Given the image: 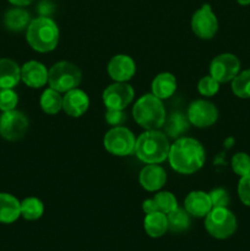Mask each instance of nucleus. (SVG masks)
Here are the masks:
<instances>
[{"label":"nucleus","instance_id":"nucleus-2","mask_svg":"<svg viewBox=\"0 0 250 251\" xmlns=\"http://www.w3.org/2000/svg\"><path fill=\"white\" fill-rule=\"evenodd\" d=\"M169 145L166 134L158 130H147L137 137L135 142V152L139 159L147 164L162 163L168 158Z\"/></svg>","mask_w":250,"mask_h":251},{"label":"nucleus","instance_id":"nucleus-34","mask_svg":"<svg viewBox=\"0 0 250 251\" xmlns=\"http://www.w3.org/2000/svg\"><path fill=\"white\" fill-rule=\"evenodd\" d=\"M105 120L109 125L113 126H119L126 122V114L120 109H108L105 113Z\"/></svg>","mask_w":250,"mask_h":251},{"label":"nucleus","instance_id":"nucleus-25","mask_svg":"<svg viewBox=\"0 0 250 251\" xmlns=\"http://www.w3.org/2000/svg\"><path fill=\"white\" fill-rule=\"evenodd\" d=\"M41 107L47 114H56L60 109H63V98L58 91L53 88H48L41 96Z\"/></svg>","mask_w":250,"mask_h":251},{"label":"nucleus","instance_id":"nucleus-22","mask_svg":"<svg viewBox=\"0 0 250 251\" xmlns=\"http://www.w3.org/2000/svg\"><path fill=\"white\" fill-rule=\"evenodd\" d=\"M144 227L147 234L151 238H159L162 235L166 234L168 230V220H167V215L163 212L149 213L146 215L144 221Z\"/></svg>","mask_w":250,"mask_h":251},{"label":"nucleus","instance_id":"nucleus-4","mask_svg":"<svg viewBox=\"0 0 250 251\" xmlns=\"http://www.w3.org/2000/svg\"><path fill=\"white\" fill-rule=\"evenodd\" d=\"M135 122L146 130H157L166 122V109L162 100L156 96L145 95L140 97L132 108Z\"/></svg>","mask_w":250,"mask_h":251},{"label":"nucleus","instance_id":"nucleus-9","mask_svg":"<svg viewBox=\"0 0 250 251\" xmlns=\"http://www.w3.org/2000/svg\"><path fill=\"white\" fill-rule=\"evenodd\" d=\"M240 71V61L234 54L223 53L213 58L210 65V75L218 82L232 81Z\"/></svg>","mask_w":250,"mask_h":251},{"label":"nucleus","instance_id":"nucleus-12","mask_svg":"<svg viewBox=\"0 0 250 251\" xmlns=\"http://www.w3.org/2000/svg\"><path fill=\"white\" fill-rule=\"evenodd\" d=\"M218 110L213 103L199 100L191 103L188 109V119L196 127H208L217 122Z\"/></svg>","mask_w":250,"mask_h":251},{"label":"nucleus","instance_id":"nucleus-10","mask_svg":"<svg viewBox=\"0 0 250 251\" xmlns=\"http://www.w3.org/2000/svg\"><path fill=\"white\" fill-rule=\"evenodd\" d=\"M191 29L201 39H211L218 29L216 15L208 4H203L191 17Z\"/></svg>","mask_w":250,"mask_h":251},{"label":"nucleus","instance_id":"nucleus-19","mask_svg":"<svg viewBox=\"0 0 250 251\" xmlns=\"http://www.w3.org/2000/svg\"><path fill=\"white\" fill-rule=\"evenodd\" d=\"M21 80V69L11 59H0V90L14 88Z\"/></svg>","mask_w":250,"mask_h":251},{"label":"nucleus","instance_id":"nucleus-16","mask_svg":"<svg viewBox=\"0 0 250 251\" xmlns=\"http://www.w3.org/2000/svg\"><path fill=\"white\" fill-rule=\"evenodd\" d=\"M140 184L147 191H156L163 188L167 180V174L162 167L149 164L140 172Z\"/></svg>","mask_w":250,"mask_h":251},{"label":"nucleus","instance_id":"nucleus-27","mask_svg":"<svg viewBox=\"0 0 250 251\" xmlns=\"http://www.w3.org/2000/svg\"><path fill=\"white\" fill-rule=\"evenodd\" d=\"M232 91L238 98H250V69L242 71L233 78Z\"/></svg>","mask_w":250,"mask_h":251},{"label":"nucleus","instance_id":"nucleus-26","mask_svg":"<svg viewBox=\"0 0 250 251\" xmlns=\"http://www.w3.org/2000/svg\"><path fill=\"white\" fill-rule=\"evenodd\" d=\"M44 206L37 198H27L21 202V216L27 221H36L42 217Z\"/></svg>","mask_w":250,"mask_h":251},{"label":"nucleus","instance_id":"nucleus-17","mask_svg":"<svg viewBox=\"0 0 250 251\" xmlns=\"http://www.w3.org/2000/svg\"><path fill=\"white\" fill-rule=\"evenodd\" d=\"M185 210L194 217H203L212 210L210 195L203 191H191L185 199Z\"/></svg>","mask_w":250,"mask_h":251},{"label":"nucleus","instance_id":"nucleus-28","mask_svg":"<svg viewBox=\"0 0 250 251\" xmlns=\"http://www.w3.org/2000/svg\"><path fill=\"white\" fill-rule=\"evenodd\" d=\"M153 200L156 201L159 212H163L166 213V215L178 207V202H176L175 196L172 193H169V191H162V193H158L154 196Z\"/></svg>","mask_w":250,"mask_h":251},{"label":"nucleus","instance_id":"nucleus-21","mask_svg":"<svg viewBox=\"0 0 250 251\" xmlns=\"http://www.w3.org/2000/svg\"><path fill=\"white\" fill-rule=\"evenodd\" d=\"M31 16L22 7L16 6L7 10L4 15V26L11 32H21L28 27Z\"/></svg>","mask_w":250,"mask_h":251},{"label":"nucleus","instance_id":"nucleus-8","mask_svg":"<svg viewBox=\"0 0 250 251\" xmlns=\"http://www.w3.org/2000/svg\"><path fill=\"white\" fill-rule=\"evenodd\" d=\"M28 130V119L19 110L2 112L0 117V136L7 141L22 139Z\"/></svg>","mask_w":250,"mask_h":251},{"label":"nucleus","instance_id":"nucleus-33","mask_svg":"<svg viewBox=\"0 0 250 251\" xmlns=\"http://www.w3.org/2000/svg\"><path fill=\"white\" fill-rule=\"evenodd\" d=\"M212 207H227L229 203V194L225 189H215L210 194Z\"/></svg>","mask_w":250,"mask_h":251},{"label":"nucleus","instance_id":"nucleus-23","mask_svg":"<svg viewBox=\"0 0 250 251\" xmlns=\"http://www.w3.org/2000/svg\"><path fill=\"white\" fill-rule=\"evenodd\" d=\"M164 123H166L164 124L166 135H168L172 139H179L181 135L188 131L189 125H190L188 117H185V115L179 112L172 113Z\"/></svg>","mask_w":250,"mask_h":251},{"label":"nucleus","instance_id":"nucleus-18","mask_svg":"<svg viewBox=\"0 0 250 251\" xmlns=\"http://www.w3.org/2000/svg\"><path fill=\"white\" fill-rule=\"evenodd\" d=\"M21 216V202L15 196L0 193V223L10 225Z\"/></svg>","mask_w":250,"mask_h":251},{"label":"nucleus","instance_id":"nucleus-13","mask_svg":"<svg viewBox=\"0 0 250 251\" xmlns=\"http://www.w3.org/2000/svg\"><path fill=\"white\" fill-rule=\"evenodd\" d=\"M135 61L125 54H118L110 59L108 64V74L117 82H126L135 75Z\"/></svg>","mask_w":250,"mask_h":251},{"label":"nucleus","instance_id":"nucleus-24","mask_svg":"<svg viewBox=\"0 0 250 251\" xmlns=\"http://www.w3.org/2000/svg\"><path fill=\"white\" fill-rule=\"evenodd\" d=\"M167 220H168V230L173 233H183L190 226V218L186 210L176 207L172 212L167 213Z\"/></svg>","mask_w":250,"mask_h":251},{"label":"nucleus","instance_id":"nucleus-35","mask_svg":"<svg viewBox=\"0 0 250 251\" xmlns=\"http://www.w3.org/2000/svg\"><path fill=\"white\" fill-rule=\"evenodd\" d=\"M142 210H144V212L146 213V215H149V213L157 212V211H158V207H157V203L153 199H149V200H145L144 202H142Z\"/></svg>","mask_w":250,"mask_h":251},{"label":"nucleus","instance_id":"nucleus-1","mask_svg":"<svg viewBox=\"0 0 250 251\" xmlns=\"http://www.w3.org/2000/svg\"><path fill=\"white\" fill-rule=\"evenodd\" d=\"M169 164L180 174H193L205 163L202 145L191 137H179L169 149Z\"/></svg>","mask_w":250,"mask_h":251},{"label":"nucleus","instance_id":"nucleus-32","mask_svg":"<svg viewBox=\"0 0 250 251\" xmlns=\"http://www.w3.org/2000/svg\"><path fill=\"white\" fill-rule=\"evenodd\" d=\"M238 196L245 206L250 207V173L240 176L239 184H238Z\"/></svg>","mask_w":250,"mask_h":251},{"label":"nucleus","instance_id":"nucleus-11","mask_svg":"<svg viewBox=\"0 0 250 251\" xmlns=\"http://www.w3.org/2000/svg\"><path fill=\"white\" fill-rule=\"evenodd\" d=\"M134 100V88L125 82H117L108 86L103 92V102L108 109L126 108Z\"/></svg>","mask_w":250,"mask_h":251},{"label":"nucleus","instance_id":"nucleus-7","mask_svg":"<svg viewBox=\"0 0 250 251\" xmlns=\"http://www.w3.org/2000/svg\"><path fill=\"white\" fill-rule=\"evenodd\" d=\"M134 134L127 127L114 126L105 134L103 144L105 150L114 156H129L135 151Z\"/></svg>","mask_w":250,"mask_h":251},{"label":"nucleus","instance_id":"nucleus-36","mask_svg":"<svg viewBox=\"0 0 250 251\" xmlns=\"http://www.w3.org/2000/svg\"><path fill=\"white\" fill-rule=\"evenodd\" d=\"M10 2H11L12 5H15V6H27V5L32 4V2L34 1V0H9Z\"/></svg>","mask_w":250,"mask_h":251},{"label":"nucleus","instance_id":"nucleus-29","mask_svg":"<svg viewBox=\"0 0 250 251\" xmlns=\"http://www.w3.org/2000/svg\"><path fill=\"white\" fill-rule=\"evenodd\" d=\"M232 169L237 176H244L250 173V156L245 152H238L232 158Z\"/></svg>","mask_w":250,"mask_h":251},{"label":"nucleus","instance_id":"nucleus-37","mask_svg":"<svg viewBox=\"0 0 250 251\" xmlns=\"http://www.w3.org/2000/svg\"><path fill=\"white\" fill-rule=\"evenodd\" d=\"M238 4L243 5V6H245V5H250V0H237Z\"/></svg>","mask_w":250,"mask_h":251},{"label":"nucleus","instance_id":"nucleus-14","mask_svg":"<svg viewBox=\"0 0 250 251\" xmlns=\"http://www.w3.org/2000/svg\"><path fill=\"white\" fill-rule=\"evenodd\" d=\"M88 105H90L88 96L78 88L68 91L63 97L64 112L73 118L81 117L88 109Z\"/></svg>","mask_w":250,"mask_h":251},{"label":"nucleus","instance_id":"nucleus-15","mask_svg":"<svg viewBox=\"0 0 250 251\" xmlns=\"http://www.w3.org/2000/svg\"><path fill=\"white\" fill-rule=\"evenodd\" d=\"M21 78L28 87L41 88L48 81V71L42 63L31 60L21 68Z\"/></svg>","mask_w":250,"mask_h":251},{"label":"nucleus","instance_id":"nucleus-30","mask_svg":"<svg viewBox=\"0 0 250 251\" xmlns=\"http://www.w3.org/2000/svg\"><path fill=\"white\" fill-rule=\"evenodd\" d=\"M17 102H19V97L12 88L0 90V110L1 112L14 110L16 108Z\"/></svg>","mask_w":250,"mask_h":251},{"label":"nucleus","instance_id":"nucleus-5","mask_svg":"<svg viewBox=\"0 0 250 251\" xmlns=\"http://www.w3.org/2000/svg\"><path fill=\"white\" fill-rule=\"evenodd\" d=\"M81 82V71L70 61H59L48 71V83L50 88L60 92L77 88Z\"/></svg>","mask_w":250,"mask_h":251},{"label":"nucleus","instance_id":"nucleus-6","mask_svg":"<svg viewBox=\"0 0 250 251\" xmlns=\"http://www.w3.org/2000/svg\"><path fill=\"white\" fill-rule=\"evenodd\" d=\"M205 227L216 239H227L237 230V218L227 207H212L206 215Z\"/></svg>","mask_w":250,"mask_h":251},{"label":"nucleus","instance_id":"nucleus-3","mask_svg":"<svg viewBox=\"0 0 250 251\" xmlns=\"http://www.w3.org/2000/svg\"><path fill=\"white\" fill-rule=\"evenodd\" d=\"M27 42L32 49L39 53H47L56 48L59 42V28L48 16H39L31 20L26 33Z\"/></svg>","mask_w":250,"mask_h":251},{"label":"nucleus","instance_id":"nucleus-31","mask_svg":"<svg viewBox=\"0 0 250 251\" xmlns=\"http://www.w3.org/2000/svg\"><path fill=\"white\" fill-rule=\"evenodd\" d=\"M199 92L206 97H212L220 90V82L212 77V76H205L199 81L198 85Z\"/></svg>","mask_w":250,"mask_h":251},{"label":"nucleus","instance_id":"nucleus-20","mask_svg":"<svg viewBox=\"0 0 250 251\" xmlns=\"http://www.w3.org/2000/svg\"><path fill=\"white\" fill-rule=\"evenodd\" d=\"M152 95L159 100H167L176 90V80L172 74L161 73L152 81Z\"/></svg>","mask_w":250,"mask_h":251}]
</instances>
